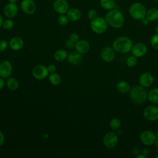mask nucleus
Segmentation results:
<instances>
[{"label":"nucleus","instance_id":"9d476101","mask_svg":"<svg viewBox=\"0 0 158 158\" xmlns=\"http://www.w3.org/2000/svg\"><path fill=\"white\" fill-rule=\"evenodd\" d=\"M54 10L59 14H65L70 9L67 0H55L52 4Z\"/></svg>","mask_w":158,"mask_h":158},{"label":"nucleus","instance_id":"bb28decb","mask_svg":"<svg viewBox=\"0 0 158 158\" xmlns=\"http://www.w3.org/2000/svg\"><path fill=\"white\" fill-rule=\"evenodd\" d=\"M7 88L12 91L16 90L19 86V82L15 78H8L6 81Z\"/></svg>","mask_w":158,"mask_h":158},{"label":"nucleus","instance_id":"4be33fe9","mask_svg":"<svg viewBox=\"0 0 158 158\" xmlns=\"http://www.w3.org/2000/svg\"><path fill=\"white\" fill-rule=\"evenodd\" d=\"M116 89L120 93H126L130 91L131 88L130 84L127 81L122 80L117 83Z\"/></svg>","mask_w":158,"mask_h":158},{"label":"nucleus","instance_id":"37998d69","mask_svg":"<svg viewBox=\"0 0 158 158\" xmlns=\"http://www.w3.org/2000/svg\"><path fill=\"white\" fill-rule=\"evenodd\" d=\"M3 22H4V20H3V18H2V16L0 14V28L2 26V24H3Z\"/></svg>","mask_w":158,"mask_h":158},{"label":"nucleus","instance_id":"ddd939ff","mask_svg":"<svg viewBox=\"0 0 158 158\" xmlns=\"http://www.w3.org/2000/svg\"><path fill=\"white\" fill-rule=\"evenodd\" d=\"M12 72V65L8 60H3L0 62V77L7 78Z\"/></svg>","mask_w":158,"mask_h":158},{"label":"nucleus","instance_id":"a878e982","mask_svg":"<svg viewBox=\"0 0 158 158\" xmlns=\"http://www.w3.org/2000/svg\"><path fill=\"white\" fill-rule=\"evenodd\" d=\"M49 80L50 83L53 85H58L62 81L60 75L57 73H52L49 76Z\"/></svg>","mask_w":158,"mask_h":158},{"label":"nucleus","instance_id":"dca6fc26","mask_svg":"<svg viewBox=\"0 0 158 158\" xmlns=\"http://www.w3.org/2000/svg\"><path fill=\"white\" fill-rule=\"evenodd\" d=\"M148 49L145 44L143 43H138L133 45L131 48V54L136 57H141L146 54Z\"/></svg>","mask_w":158,"mask_h":158},{"label":"nucleus","instance_id":"c85d7f7f","mask_svg":"<svg viewBox=\"0 0 158 158\" xmlns=\"http://www.w3.org/2000/svg\"><path fill=\"white\" fill-rule=\"evenodd\" d=\"M126 63H127V65L128 67H133L138 63L137 57L132 55V56H130V57H128L127 58Z\"/></svg>","mask_w":158,"mask_h":158},{"label":"nucleus","instance_id":"2eb2a0df","mask_svg":"<svg viewBox=\"0 0 158 158\" xmlns=\"http://www.w3.org/2000/svg\"><path fill=\"white\" fill-rule=\"evenodd\" d=\"M154 80V77L151 73L144 72L140 75L138 81L139 85L144 88H148L153 84Z\"/></svg>","mask_w":158,"mask_h":158},{"label":"nucleus","instance_id":"20e7f679","mask_svg":"<svg viewBox=\"0 0 158 158\" xmlns=\"http://www.w3.org/2000/svg\"><path fill=\"white\" fill-rule=\"evenodd\" d=\"M147 9L145 6L139 2H135L129 7V14L131 18L137 20H141L146 17Z\"/></svg>","mask_w":158,"mask_h":158},{"label":"nucleus","instance_id":"72a5a7b5","mask_svg":"<svg viewBox=\"0 0 158 158\" xmlns=\"http://www.w3.org/2000/svg\"><path fill=\"white\" fill-rule=\"evenodd\" d=\"M69 40L73 43H76L79 41V36L75 33H71L69 37Z\"/></svg>","mask_w":158,"mask_h":158},{"label":"nucleus","instance_id":"2f4dec72","mask_svg":"<svg viewBox=\"0 0 158 158\" xmlns=\"http://www.w3.org/2000/svg\"><path fill=\"white\" fill-rule=\"evenodd\" d=\"M151 44L152 47L158 51V33H155L153 35L151 39Z\"/></svg>","mask_w":158,"mask_h":158},{"label":"nucleus","instance_id":"09e8293b","mask_svg":"<svg viewBox=\"0 0 158 158\" xmlns=\"http://www.w3.org/2000/svg\"><path fill=\"white\" fill-rule=\"evenodd\" d=\"M156 157H157V158H158V154L156 156Z\"/></svg>","mask_w":158,"mask_h":158},{"label":"nucleus","instance_id":"de8ad7c7","mask_svg":"<svg viewBox=\"0 0 158 158\" xmlns=\"http://www.w3.org/2000/svg\"><path fill=\"white\" fill-rule=\"evenodd\" d=\"M156 138L158 139V130H157V132L156 133Z\"/></svg>","mask_w":158,"mask_h":158},{"label":"nucleus","instance_id":"6e6552de","mask_svg":"<svg viewBox=\"0 0 158 158\" xmlns=\"http://www.w3.org/2000/svg\"><path fill=\"white\" fill-rule=\"evenodd\" d=\"M156 139V134L150 130L143 131L140 135V140L141 143L148 146H152Z\"/></svg>","mask_w":158,"mask_h":158},{"label":"nucleus","instance_id":"f8f14e48","mask_svg":"<svg viewBox=\"0 0 158 158\" xmlns=\"http://www.w3.org/2000/svg\"><path fill=\"white\" fill-rule=\"evenodd\" d=\"M49 72L46 67L43 65H37L32 70L33 76L38 80H43L48 77Z\"/></svg>","mask_w":158,"mask_h":158},{"label":"nucleus","instance_id":"79ce46f5","mask_svg":"<svg viewBox=\"0 0 158 158\" xmlns=\"http://www.w3.org/2000/svg\"><path fill=\"white\" fill-rule=\"evenodd\" d=\"M136 158H146V156L142 153V154H138V155L136 156Z\"/></svg>","mask_w":158,"mask_h":158},{"label":"nucleus","instance_id":"4468645a","mask_svg":"<svg viewBox=\"0 0 158 158\" xmlns=\"http://www.w3.org/2000/svg\"><path fill=\"white\" fill-rule=\"evenodd\" d=\"M19 8L15 3L9 2L6 4L3 9V12L6 17L8 18H13L15 17L18 13Z\"/></svg>","mask_w":158,"mask_h":158},{"label":"nucleus","instance_id":"473e14b6","mask_svg":"<svg viewBox=\"0 0 158 158\" xmlns=\"http://www.w3.org/2000/svg\"><path fill=\"white\" fill-rule=\"evenodd\" d=\"M98 16V12L96 10L94 9H90L88 12V19H89L90 20L94 19V18H96Z\"/></svg>","mask_w":158,"mask_h":158},{"label":"nucleus","instance_id":"6ab92c4d","mask_svg":"<svg viewBox=\"0 0 158 158\" xmlns=\"http://www.w3.org/2000/svg\"><path fill=\"white\" fill-rule=\"evenodd\" d=\"M66 14L69 20L72 22L78 21L80 19L81 17V11L76 7H72L69 9Z\"/></svg>","mask_w":158,"mask_h":158},{"label":"nucleus","instance_id":"f03ea898","mask_svg":"<svg viewBox=\"0 0 158 158\" xmlns=\"http://www.w3.org/2000/svg\"><path fill=\"white\" fill-rule=\"evenodd\" d=\"M132 40L127 36H119L112 43V48L119 53H127L131 51L133 47Z\"/></svg>","mask_w":158,"mask_h":158},{"label":"nucleus","instance_id":"423d86ee","mask_svg":"<svg viewBox=\"0 0 158 158\" xmlns=\"http://www.w3.org/2000/svg\"><path fill=\"white\" fill-rule=\"evenodd\" d=\"M118 142V135L114 131H109L106 133L103 138L104 145L109 149L115 148Z\"/></svg>","mask_w":158,"mask_h":158},{"label":"nucleus","instance_id":"393cba45","mask_svg":"<svg viewBox=\"0 0 158 158\" xmlns=\"http://www.w3.org/2000/svg\"><path fill=\"white\" fill-rule=\"evenodd\" d=\"M67 52L64 49H58L54 54L55 60L58 62H62L65 60L67 58Z\"/></svg>","mask_w":158,"mask_h":158},{"label":"nucleus","instance_id":"a19ab883","mask_svg":"<svg viewBox=\"0 0 158 158\" xmlns=\"http://www.w3.org/2000/svg\"><path fill=\"white\" fill-rule=\"evenodd\" d=\"M149 153V149L148 148H144L143 150V154H144V155H146L147 156V155H148Z\"/></svg>","mask_w":158,"mask_h":158},{"label":"nucleus","instance_id":"b1692460","mask_svg":"<svg viewBox=\"0 0 158 158\" xmlns=\"http://www.w3.org/2000/svg\"><path fill=\"white\" fill-rule=\"evenodd\" d=\"M99 3L101 7L107 10L115 9L116 6L115 0H100Z\"/></svg>","mask_w":158,"mask_h":158},{"label":"nucleus","instance_id":"aec40b11","mask_svg":"<svg viewBox=\"0 0 158 158\" xmlns=\"http://www.w3.org/2000/svg\"><path fill=\"white\" fill-rule=\"evenodd\" d=\"M68 62L72 65H78L82 61L81 54L77 51H73L68 54L67 56Z\"/></svg>","mask_w":158,"mask_h":158},{"label":"nucleus","instance_id":"39448f33","mask_svg":"<svg viewBox=\"0 0 158 158\" xmlns=\"http://www.w3.org/2000/svg\"><path fill=\"white\" fill-rule=\"evenodd\" d=\"M108 27V24L106 19L97 16L96 18L91 20V28L93 31L96 34L104 33Z\"/></svg>","mask_w":158,"mask_h":158},{"label":"nucleus","instance_id":"1a4fd4ad","mask_svg":"<svg viewBox=\"0 0 158 158\" xmlns=\"http://www.w3.org/2000/svg\"><path fill=\"white\" fill-rule=\"evenodd\" d=\"M20 9L26 14H33L36 10V4L33 0H22L20 2Z\"/></svg>","mask_w":158,"mask_h":158},{"label":"nucleus","instance_id":"f704fd0d","mask_svg":"<svg viewBox=\"0 0 158 158\" xmlns=\"http://www.w3.org/2000/svg\"><path fill=\"white\" fill-rule=\"evenodd\" d=\"M9 43L4 40H0V52L4 51L8 47Z\"/></svg>","mask_w":158,"mask_h":158},{"label":"nucleus","instance_id":"8fccbe9b","mask_svg":"<svg viewBox=\"0 0 158 158\" xmlns=\"http://www.w3.org/2000/svg\"><path fill=\"white\" fill-rule=\"evenodd\" d=\"M156 1H157V2H158V0H156Z\"/></svg>","mask_w":158,"mask_h":158},{"label":"nucleus","instance_id":"9b49d317","mask_svg":"<svg viewBox=\"0 0 158 158\" xmlns=\"http://www.w3.org/2000/svg\"><path fill=\"white\" fill-rule=\"evenodd\" d=\"M101 57L106 62H112L115 57V50L110 46H105L101 49Z\"/></svg>","mask_w":158,"mask_h":158},{"label":"nucleus","instance_id":"412c9836","mask_svg":"<svg viewBox=\"0 0 158 158\" xmlns=\"http://www.w3.org/2000/svg\"><path fill=\"white\" fill-rule=\"evenodd\" d=\"M146 18L149 22H154L158 19V9L151 7L146 11Z\"/></svg>","mask_w":158,"mask_h":158},{"label":"nucleus","instance_id":"e433bc0d","mask_svg":"<svg viewBox=\"0 0 158 158\" xmlns=\"http://www.w3.org/2000/svg\"><path fill=\"white\" fill-rule=\"evenodd\" d=\"M65 45L67 47H68L69 48H73L75 47V44L72 43V41H70L69 39L66 41V43H65Z\"/></svg>","mask_w":158,"mask_h":158},{"label":"nucleus","instance_id":"0eeeda50","mask_svg":"<svg viewBox=\"0 0 158 158\" xmlns=\"http://www.w3.org/2000/svg\"><path fill=\"white\" fill-rule=\"evenodd\" d=\"M143 115L147 120L151 122L158 120V107L154 105L147 106L144 109Z\"/></svg>","mask_w":158,"mask_h":158},{"label":"nucleus","instance_id":"7c9ffc66","mask_svg":"<svg viewBox=\"0 0 158 158\" xmlns=\"http://www.w3.org/2000/svg\"><path fill=\"white\" fill-rule=\"evenodd\" d=\"M14 25V23L13 20L12 19H10V18H9V19L4 20L2 27L4 30H10L11 28H12Z\"/></svg>","mask_w":158,"mask_h":158},{"label":"nucleus","instance_id":"c9c22d12","mask_svg":"<svg viewBox=\"0 0 158 158\" xmlns=\"http://www.w3.org/2000/svg\"><path fill=\"white\" fill-rule=\"evenodd\" d=\"M48 70L49 72V73H54L56 70V66L54 64H49L48 67Z\"/></svg>","mask_w":158,"mask_h":158},{"label":"nucleus","instance_id":"58836bf2","mask_svg":"<svg viewBox=\"0 0 158 158\" xmlns=\"http://www.w3.org/2000/svg\"><path fill=\"white\" fill-rule=\"evenodd\" d=\"M4 85H5V83H4V81L3 80V78L0 77V90L4 88Z\"/></svg>","mask_w":158,"mask_h":158},{"label":"nucleus","instance_id":"c756f323","mask_svg":"<svg viewBox=\"0 0 158 158\" xmlns=\"http://www.w3.org/2000/svg\"><path fill=\"white\" fill-rule=\"evenodd\" d=\"M69 19L67 15L65 14H60L57 19L58 23L61 26H65L69 23Z\"/></svg>","mask_w":158,"mask_h":158},{"label":"nucleus","instance_id":"c03bdc74","mask_svg":"<svg viewBox=\"0 0 158 158\" xmlns=\"http://www.w3.org/2000/svg\"><path fill=\"white\" fill-rule=\"evenodd\" d=\"M154 144L155 145L156 147L158 148V139H156V141H155V143H154Z\"/></svg>","mask_w":158,"mask_h":158},{"label":"nucleus","instance_id":"a18cd8bd","mask_svg":"<svg viewBox=\"0 0 158 158\" xmlns=\"http://www.w3.org/2000/svg\"><path fill=\"white\" fill-rule=\"evenodd\" d=\"M17 1L18 0H9V2H12V3H16Z\"/></svg>","mask_w":158,"mask_h":158},{"label":"nucleus","instance_id":"f3484780","mask_svg":"<svg viewBox=\"0 0 158 158\" xmlns=\"http://www.w3.org/2000/svg\"><path fill=\"white\" fill-rule=\"evenodd\" d=\"M24 42L23 40L19 36L12 38L9 43V46L14 51H19L23 47Z\"/></svg>","mask_w":158,"mask_h":158},{"label":"nucleus","instance_id":"ea45409f","mask_svg":"<svg viewBox=\"0 0 158 158\" xmlns=\"http://www.w3.org/2000/svg\"><path fill=\"white\" fill-rule=\"evenodd\" d=\"M141 21H142V23H143V25H148L149 24V21L145 17V18H144L143 19H142L141 20Z\"/></svg>","mask_w":158,"mask_h":158},{"label":"nucleus","instance_id":"4c0bfd02","mask_svg":"<svg viewBox=\"0 0 158 158\" xmlns=\"http://www.w3.org/2000/svg\"><path fill=\"white\" fill-rule=\"evenodd\" d=\"M4 142V136L3 133L0 131V146L3 144Z\"/></svg>","mask_w":158,"mask_h":158},{"label":"nucleus","instance_id":"f257e3e1","mask_svg":"<svg viewBox=\"0 0 158 158\" xmlns=\"http://www.w3.org/2000/svg\"><path fill=\"white\" fill-rule=\"evenodd\" d=\"M109 26L114 28H120L124 25L125 17L122 12L116 9L109 10L105 16Z\"/></svg>","mask_w":158,"mask_h":158},{"label":"nucleus","instance_id":"cd10ccee","mask_svg":"<svg viewBox=\"0 0 158 158\" xmlns=\"http://www.w3.org/2000/svg\"><path fill=\"white\" fill-rule=\"evenodd\" d=\"M120 125H121V122H120V120L118 118H112L109 123L110 128L113 131L118 130L120 128Z\"/></svg>","mask_w":158,"mask_h":158},{"label":"nucleus","instance_id":"7ed1b4c3","mask_svg":"<svg viewBox=\"0 0 158 158\" xmlns=\"http://www.w3.org/2000/svg\"><path fill=\"white\" fill-rule=\"evenodd\" d=\"M130 96L133 102L137 104H141L148 98V93L145 88L141 85H136L130 89Z\"/></svg>","mask_w":158,"mask_h":158},{"label":"nucleus","instance_id":"5701e85b","mask_svg":"<svg viewBox=\"0 0 158 158\" xmlns=\"http://www.w3.org/2000/svg\"><path fill=\"white\" fill-rule=\"evenodd\" d=\"M148 98L150 102L153 104H158V88L151 89L148 94Z\"/></svg>","mask_w":158,"mask_h":158},{"label":"nucleus","instance_id":"a211bd4d","mask_svg":"<svg viewBox=\"0 0 158 158\" xmlns=\"http://www.w3.org/2000/svg\"><path fill=\"white\" fill-rule=\"evenodd\" d=\"M75 48L77 52L81 54H83L89 51L90 49V44L87 41L85 40H79L75 43Z\"/></svg>","mask_w":158,"mask_h":158},{"label":"nucleus","instance_id":"49530a36","mask_svg":"<svg viewBox=\"0 0 158 158\" xmlns=\"http://www.w3.org/2000/svg\"><path fill=\"white\" fill-rule=\"evenodd\" d=\"M155 31H156V32L157 33H158V25H156V28H155Z\"/></svg>","mask_w":158,"mask_h":158}]
</instances>
